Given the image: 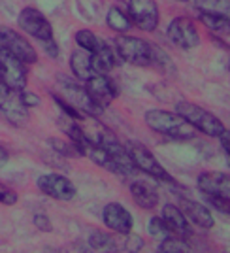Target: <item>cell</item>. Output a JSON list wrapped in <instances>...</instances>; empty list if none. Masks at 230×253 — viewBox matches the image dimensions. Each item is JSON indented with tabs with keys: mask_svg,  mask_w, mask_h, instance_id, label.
<instances>
[{
	"mask_svg": "<svg viewBox=\"0 0 230 253\" xmlns=\"http://www.w3.org/2000/svg\"><path fill=\"white\" fill-rule=\"evenodd\" d=\"M146 125L155 130L157 134H162L172 140H192L196 136V128L187 123L178 112H168V110H147L146 116Z\"/></svg>",
	"mask_w": 230,
	"mask_h": 253,
	"instance_id": "1",
	"label": "cell"
},
{
	"mask_svg": "<svg viewBox=\"0 0 230 253\" xmlns=\"http://www.w3.org/2000/svg\"><path fill=\"white\" fill-rule=\"evenodd\" d=\"M176 112L183 117L187 123L194 126L196 130H200L202 134L208 136H219L221 132L227 130L225 123L221 121L215 114L208 112L206 108L194 104V102H187V100H179L176 104Z\"/></svg>",
	"mask_w": 230,
	"mask_h": 253,
	"instance_id": "2",
	"label": "cell"
},
{
	"mask_svg": "<svg viewBox=\"0 0 230 253\" xmlns=\"http://www.w3.org/2000/svg\"><path fill=\"white\" fill-rule=\"evenodd\" d=\"M115 55L126 64L134 66H151V43L138 36H117L115 38Z\"/></svg>",
	"mask_w": 230,
	"mask_h": 253,
	"instance_id": "3",
	"label": "cell"
},
{
	"mask_svg": "<svg viewBox=\"0 0 230 253\" xmlns=\"http://www.w3.org/2000/svg\"><path fill=\"white\" fill-rule=\"evenodd\" d=\"M126 149H128V153H130V157H132L140 172H144V174L151 176L153 179H158V181L174 183V178L170 176V172L158 163V159L153 155V151H149L144 144L130 142V144H126Z\"/></svg>",
	"mask_w": 230,
	"mask_h": 253,
	"instance_id": "4",
	"label": "cell"
},
{
	"mask_svg": "<svg viewBox=\"0 0 230 253\" xmlns=\"http://www.w3.org/2000/svg\"><path fill=\"white\" fill-rule=\"evenodd\" d=\"M0 80L15 91L27 87V84H29L27 64L19 61L13 53H10L2 45H0Z\"/></svg>",
	"mask_w": 230,
	"mask_h": 253,
	"instance_id": "5",
	"label": "cell"
},
{
	"mask_svg": "<svg viewBox=\"0 0 230 253\" xmlns=\"http://www.w3.org/2000/svg\"><path fill=\"white\" fill-rule=\"evenodd\" d=\"M0 114L11 125L23 126L29 121V108H25L19 100V91L11 89L0 80Z\"/></svg>",
	"mask_w": 230,
	"mask_h": 253,
	"instance_id": "6",
	"label": "cell"
},
{
	"mask_svg": "<svg viewBox=\"0 0 230 253\" xmlns=\"http://www.w3.org/2000/svg\"><path fill=\"white\" fill-rule=\"evenodd\" d=\"M0 45L13 53L25 64H34L38 61V51L34 49V45L10 27H0Z\"/></svg>",
	"mask_w": 230,
	"mask_h": 253,
	"instance_id": "7",
	"label": "cell"
},
{
	"mask_svg": "<svg viewBox=\"0 0 230 253\" xmlns=\"http://www.w3.org/2000/svg\"><path fill=\"white\" fill-rule=\"evenodd\" d=\"M168 38L181 49H194L200 45L198 29L194 21L187 15L172 19V23L168 25Z\"/></svg>",
	"mask_w": 230,
	"mask_h": 253,
	"instance_id": "8",
	"label": "cell"
},
{
	"mask_svg": "<svg viewBox=\"0 0 230 253\" xmlns=\"http://www.w3.org/2000/svg\"><path fill=\"white\" fill-rule=\"evenodd\" d=\"M126 13L140 31L153 32L158 27V6L155 0H128Z\"/></svg>",
	"mask_w": 230,
	"mask_h": 253,
	"instance_id": "9",
	"label": "cell"
},
{
	"mask_svg": "<svg viewBox=\"0 0 230 253\" xmlns=\"http://www.w3.org/2000/svg\"><path fill=\"white\" fill-rule=\"evenodd\" d=\"M85 91L98 110H106L119 95L117 87L108 78V74H93L85 82Z\"/></svg>",
	"mask_w": 230,
	"mask_h": 253,
	"instance_id": "10",
	"label": "cell"
},
{
	"mask_svg": "<svg viewBox=\"0 0 230 253\" xmlns=\"http://www.w3.org/2000/svg\"><path fill=\"white\" fill-rule=\"evenodd\" d=\"M17 23H19V27L23 31L27 34H31L32 38H36L38 42L53 38L51 23L47 21V17L36 8H23L19 17H17Z\"/></svg>",
	"mask_w": 230,
	"mask_h": 253,
	"instance_id": "11",
	"label": "cell"
},
{
	"mask_svg": "<svg viewBox=\"0 0 230 253\" xmlns=\"http://www.w3.org/2000/svg\"><path fill=\"white\" fill-rule=\"evenodd\" d=\"M38 189L42 191L43 195L51 197L55 201H72L77 195V189L68 178H64L61 174H43L36 181Z\"/></svg>",
	"mask_w": 230,
	"mask_h": 253,
	"instance_id": "12",
	"label": "cell"
},
{
	"mask_svg": "<svg viewBox=\"0 0 230 253\" xmlns=\"http://www.w3.org/2000/svg\"><path fill=\"white\" fill-rule=\"evenodd\" d=\"M198 191L208 197H221V199H230V176L227 172H204L198 176Z\"/></svg>",
	"mask_w": 230,
	"mask_h": 253,
	"instance_id": "13",
	"label": "cell"
},
{
	"mask_svg": "<svg viewBox=\"0 0 230 253\" xmlns=\"http://www.w3.org/2000/svg\"><path fill=\"white\" fill-rule=\"evenodd\" d=\"M102 221L104 225L114 232H130L134 227V217L119 202H110L102 210Z\"/></svg>",
	"mask_w": 230,
	"mask_h": 253,
	"instance_id": "14",
	"label": "cell"
},
{
	"mask_svg": "<svg viewBox=\"0 0 230 253\" xmlns=\"http://www.w3.org/2000/svg\"><path fill=\"white\" fill-rule=\"evenodd\" d=\"M179 210L183 211L185 219L191 225H196L200 229H213L215 219H213V213L208 206L200 204L196 201H189V199H181L179 201Z\"/></svg>",
	"mask_w": 230,
	"mask_h": 253,
	"instance_id": "15",
	"label": "cell"
},
{
	"mask_svg": "<svg viewBox=\"0 0 230 253\" xmlns=\"http://www.w3.org/2000/svg\"><path fill=\"white\" fill-rule=\"evenodd\" d=\"M162 221L166 223L168 231L172 232V236H178V238H183V240H189L192 236V231H191V223L185 219L183 211L179 210V206H174V204H166L162 208Z\"/></svg>",
	"mask_w": 230,
	"mask_h": 253,
	"instance_id": "16",
	"label": "cell"
},
{
	"mask_svg": "<svg viewBox=\"0 0 230 253\" xmlns=\"http://www.w3.org/2000/svg\"><path fill=\"white\" fill-rule=\"evenodd\" d=\"M91 61H93L94 74H108L117 64V55L104 40H98L96 47L91 51Z\"/></svg>",
	"mask_w": 230,
	"mask_h": 253,
	"instance_id": "17",
	"label": "cell"
},
{
	"mask_svg": "<svg viewBox=\"0 0 230 253\" xmlns=\"http://www.w3.org/2000/svg\"><path fill=\"white\" fill-rule=\"evenodd\" d=\"M64 89H66V100H68L70 104L76 106L79 112H83L87 116H96V114L100 112V110L93 104L91 96L87 95L85 87L70 84V82H64Z\"/></svg>",
	"mask_w": 230,
	"mask_h": 253,
	"instance_id": "18",
	"label": "cell"
},
{
	"mask_svg": "<svg viewBox=\"0 0 230 253\" xmlns=\"http://www.w3.org/2000/svg\"><path fill=\"white\" fill-rule=\"evenodd\" d=\"M70 68H72V74L81 80V82H87L91 76L94 74L93 72V61H91V51L87 49H76L70 55Z\"/></svg>",
	"mask_w": 230,
	"mask_h": 253,
	"instance_id": "19",
	"label": "cell"
},
{
	"mask_svg": "<svg viewBox=\"0 0 230 253\" xmlns=\"http://www.w3.org/2000/svg\"><path fill=\"white\" fill-rule=\"evenodd\" d=\"M130 193H132V199H134V202H136L140 208H144V210L157 208L158 204L157 191L153 189V187H149L147 183H144V181H134L130 185Z\"/></svg>",
	"mask_w": 230,
	"mask_h": 253,
	"instance_id": "20",
	"label": "cell"
},
{
	"mask_svg": "<svg viewBox=\"0 0 230 253\" xmlns=\"http://www.w3.org/2000/svg\"><path fill=\"white\" fill-rule=\"evenodd\" d=\"M198 21L204 27H208V31H211L213 34H229L230 31V17L227 15L198 11Z\"/></svg>",
	"mask_w": 230,
	"mask_h": 253,
	"instance_id": "21",
	"label": "cell"
},
{
	"mask_svg": "<svg viewBox=\"0 0 230 253\" xmlns=\"http://www.w3.org/2000/svg\"><path fill=\"white\" fill-rule=\"evenodd\" d=\"M106 25L115 32H121V34H125L132 29V21H130V17H128V13L123 11L119 6H112L110 10H108V15H106Z\"/></svg>",
	"mask_w": 230,
	"mask_h": 253,
	"instance_id": "22",
	"label": "cell"
},
{
	"mask_svg": "<svg viewBox=\"0 0 230 253\" xmlns=\"http://www.w3.org/2000/svg\"><path fill=\"white\" fill-rule=\"evenodd\" d=\"M89 246L96 252H117V232L94 231L89 238Z\"/></svg>",
	"mask_w": 230,
	"mask_h": 253,
	"instance_id": "23",
	"label": "cell"
},
{
	"mask_svg": "<svg viewBox=\"0 0 230 253\" xmlns=\"http://www.w3.org/2000/svg\"><path fill=\"white\" fill-rule=\"evenodd\" d=\"M196 11H206V13H219L230 17V2L229 0H194L192 2Z\"/></svg>",
	"mask_w": 230,
	"mask_h": 253,
	"instance_id": "24",
	"label": "cell"
},
{
	"mask_svg": "<svg viewBox=\"0 0 230 253\" xmlns=\"http://www.w3.org/2000/svg\"><path fill=\"white\" fill-rule=\"evenodd\" d=\"M151 66H157V68H160L162 72H168V74L176 72V64L172 61V57L164 49H160L153 43H151Z\"/></svg>",
	"mask_w": 230,
	"mask_h": 253,
	"instance_id": "25",
	"label": "cell"
},
{
	"mask_svg": "<svg viewBox=\"0 0 230 253\" xmlns=\"http://www.w3.org/2000/svg\"><path fill=\"white\" fill-rule=\"evenodd\" d=\"M191 248L187 246V240L183 238H178V236H168L164 240H160L158 244V252H164V253H183L189 252Z\"/></svg>",
	"mask_w": 230,
	"mask_h": 253,
	"instance_id": "26",
	"label": "cell"
},
{
	"mask_svg": "<svg viewBox=\"0 0 230 253\" xmlns=\"http://www.w3.org/2000/svg\"><path fill=\"white\" fill-rule=\"evenodd\" d=\"M51 98L55 100V104L59 106L61 110H63L64 116H66V117H70V119H76V121H81V119H85V117H83L85 116L83 112H79V110H77L76 106L70 104V102H68V100H66L64 96L57 95V93H51Z\"/></svg>",
	"mask_w": 230,
	"mask_h": 253,
	"instance_id": "27",
	"label": "cell"
},
{
	"mask_svg": "<svg viewBox=\"0 0 230 253\" xmlns=\"http://www.w3.org/2000/svg\"><path fill=\"white\" fill-rule=\"evenodd\" d=\"M98 40L100 38L93 31H89V29H81V31L76 32V43L81 49H87V51H93L94 47H96V43H98Z\"/></svg>",
	"mask_w": 230,
	"mask_h": 253,
	"instance_id": "28",
	"label": "cell"
},
{
	"mask_svg": "<svg viewBox=\"0 0 230 253\" xmlns=\"http://www.w3.org/2000/svg\"><path fill=\"white\" fill-rule=\"evenodd\" d=\"M47 144L53 148V151H57V153H59V155H63V157H79L70 140H68V142H64V140H61V138H49V140H47Z\"/></svg>",
	"mask_w": 230,
	"mask_h": 253,
	"instance_id": "29",
	"label": "cell"
},
{
	"mask_svg": "<svg viewBox=\"0 0 230 253\" xmlns=\"http://www.w3.org/2000/svg\"><path fill=\"white\" fill-rule=\"evenodd\" d=\"M149 234L153 238H157V240H164L168 236H172V232L168 231L166 223L162 221L160 215L158 217H151V221H149Z\"/></svg>",
	"mask_w": 230,
	"mask_h": 253,
	"instance_id": "30",
	"label": "cell"
},
{
	"mask_svg": "<svg viewBox=\"0 0 230 253\" xmlns=\"http://www.w3.org/2000/svg\"><path fill=\"white\" fill-rule=\"evenodd\" d=\"M19 100H21V104L25 108H36V106L42 104V98L36 93H32L31 89H27V87L19 89Z\"/></svg>",
	"mask_w": 230,
	"mask_h": 253,
	"instance_id": "31",
	"label": "cell"
},
{
	"mask_svg": "<svg viewBox=\"0 0 230 253\" xmlns=\"http://www.w3.org/2000/svg\"><path fill=\"white\" fill-rule=\"evenodd\" d=\"M17 201H19V195L0 181V202L6 206H13V204H17Z\"/></svg>",
	"mask_w": 230,
	"mask_h": 253,
	"instance_id": "32",
	"label": "cell"
},
{
	"mask_svg": "<svg viewBox=\"0 0 230 253\" xmlns=\"http://www.w3.org/2000/svg\"><path fill=\"white\" fill-rule=\"evenodd\" d=\"M32 223H34V227H36L38 231H42V232H51L53 231V223L45 213H36V215L32 217Z\"/></svg>",
	"mask_w": 230,
	"mask_h": 253,
	"instance_id": "33",
	"label": "cell"
},
{
	"mask_svg": "<svg viewBox=\"0 0 230 253\" xmlns=\"http://www.w3.org/2000/svg\"><path fill=\"white\" fill-rule=\"evenodd\" d=\"M40 43H42V49L45 51L47 57H51V59H57V57H59L61 49H59V45H57V42H55V38L43 40V42H40Z\"/></svg>",
	"mask_w": 230,
	"mask_h": 253,
	"instance_id": "34",
	"label": "cell"
},
{
	"mask_svg": "<svg viewBox=\"0 0 230 253\" xmlns=\"http://www.w3.org/2000/svg\"><path fill=\"white\" fill-rule=\"evenodd\" d=\"M219 138H221V148H223V151H225V155L229 157V153H230V149H229V140H230L229 130H225V132H221Z\"/></svg>",
	"mask_w": 230,
	"mask_h": 253,
	"instance_id": "35",
	"label": "cell"
},
{
	"mask_svg": "<svg viewBox=\"0 0 230 253\" xmlns=\"http://www.w3.org/2000/svg\"><path fill=\"white\" fill-rule=\"evenodd\" d=\"M8 159H10V153H8L6 149L0 146V169H2V167L8 163Z\"/></svg>",
	"mask_w": 230,
	"mask_h": 253,
	"instance_id": "36",
	"label": "cell"
},
{
	"mask_svg": "<svg viewBox=\"0 0 230 253\" xmlns=\"http://www.w3.org/2000/svg\"><path fill=\"white\" fill-rule=\"evenodd\" d=\"M178 2H189V0H178Z\"/></svg>",
	"mask_w": 230,
	"mask_h": 253,
	"instance_id": "37",
	"label": "cell"
}]
</instances>
